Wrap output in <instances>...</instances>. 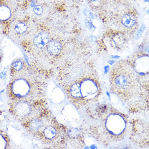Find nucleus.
<instances>
[{"instance_id":"obj_1","label":"nucleus","mask_w":149,"mask_h":149,"mask_svg":"<svg viewBox=\"0 0 149 149\" xmlns=\"http://www.w3.org/2000/svg\"><path fill=\"white\" fill-rule=\"evenodd\" d=\"M63 87L71 102L78 106L91 104L99 97L101 86L94 70L81 66L70 67L63 71Z\"/></svg>"},{"instance_id":"obj_2","label":"nucleus","mask_w":149,"mask_h":149,"mask_svg":"<svg viewBox=\"0 0 149 149\" xmlns=\"http://www.w3.org/2000/svg\"><path fill=\"white\" fill-rule=\"evenodd\" d=\"M110 81L112 92L126 102H134L141 96V85L137 74L128 65L117 66L112 68Z\"/></svg>"},{"instance_id":"obj_3","label":"nucleus","mask_w":149,"mask_h":149,"mask_svg":"<svg viewBox=\"0 0 149 149\" xmlns=\"http://www.w3.org/2000/svg\"><path fill=\"white\" fill-rule=\"evenodd\" d=\"M104 130L113 139H121L125 134L127 121L125 117L117 112H111L103 120Z\"/></svg>"},{"instance_id":"obj_4","label":"nucleus","mask_w":149,"mask_h":149,"mask_svg":"<svg viewBox=\"0 0 149 149\" xmlns=\"http://www.w3.org/2000/svg\"><path fill=\"white\" fill-rule=\"evenodd\" d=\"M31 91V85L27 81L24 79H20L13 83L12 91L16 96L24 97L26 96Z\"/></svg>"},{"instance_id":"obj_5","label":"nucleus","mask_w":149,"mask_h":149,"mask_svg":"<svg viewBox=\"0 0 149 149\" xmlns=\"http://www.w3.org/2000/svg\"><path fill=\"white\" fill-rule=\"evenodd\" d=\"M32 110L31 104L26 101H20L16 103L14 111L16 115L21 118H26L31 114Z\"/></svg>"},{"instance_id":"obj_6","label":"nucleus","mask_w":149,"mask_h":149,"mask_svg":"<svg viewBox=\"0 0 149 149\" xmlns=\"http://www.w3.org/2000/svg\"><path fill=\"white\" fill-rule=\"evenodd\" d=\"M43 125L42 128V136L43 138L48 141H52L55 139L58 134V130L56 127L51 124Z\"/></svg>"},{"instance_id":"obj_7","label":"nucleus","mask_w":149,"mask_h":149,"mask_svg":"<svg viewBox=\"0 0 149 149\" xmlns=\"http://www.w3.org/2000/svg\"><path fill=\"white\" fill-rule=\"evenodd\" d=\"M49 40V36L47 31H43L39 33L34 38L33 42L36 47L39 48H42L47 44Z\"/></svg>"},{"instance_id":"obj_8","label":"nucleus","mask_w":149,"mask_h":149,"mask_svg":"<svg viewBox=\"0 0 149 149\" xmlns=\"http://www.w3.org/2000/svg\"><path fill=\"white\" fill-rule=\"evenodd\" d=\"M45 124V123L43 122L42 119L40 118H34L29 123L28 127L31 132L36 133L41 130Z\"/></svg>"},{"instance_id":"obj_9","label":"nucleus","mask_w":149,"mask_h":149,"mask_svg":"<svg viewBox=\"0 0 149 149\" xmlns=\"http://www.w3.org/2000/svg\"><path fill=\"white\" fill-rule=\"evenodd\" d=\"M61 45L56 40H52L47 45V50L53 55H58L61 51Z\"/></svg>"},{"instance_id":"obj_10","label":"nucleus","mask_w":149,"mask_h":149,"mask_svg":"<svg viewBox=\"0 0 149 149\" xmlns=\"http://www.w3.org/2000/svg\"><path fill=\"white\" fill-rule=\"evenodd\" d=\"M122 22L123 24L126 27H131L136 23V18L132 15L126 14L123 17Z\"/></svg>"},{"instance_id":"obj_11","label":"nucleus","mask_w":149,"mask_h":149,"mask_svg":"<svg viewBox=\"0 0 149 149\" xmlns=\"http://www.w3.org/2000/svg\"><path fill=\"white\" fill-rule=\"evenodd\" d=\"M11 16V10L6 6H0V20H7L10 18Z\"/></svg>"},{"instance_id":"obj_12","label":"nucleus","mask_w":149,"mask_h":149,"mask_svg":"<svg viewBox=\"0 0 149 149\" xmlns=\"http://www.w3.org/2000/svg\"><path fill=\"white\" fill-rule=\"evenodd\" d=\"M27 25L22 22H19L18 24H16L15 26V31L16 32L20 34H24L27 31Z\"/></svg>"},{"instance_id":"obj_13","label":"nucleus","mask_w":149,"mask_h":149,"mask_svg":"<svg viewBox=\"0 0 149 149\" xmlns=\"http://www.w3.org/2000/svg\"><path fill=\"white\" fill-rule=\"evenodd\" d=\"M13 67L16 71H19L22 69L24 67V63L21 60H17L14 62L13 64Z\"/></svg>"},{"instance_id":"obj_14","label":"nucleus","mask_w":149,"mask_h":149,"mask_svg":"<svg viewBox=\"0 0 149 149\" xmlns=\"http://www.w3.org/2000/svg\"><path fill=\"white\" fill-rule=\"evenodd\" d=\"M43 8L40 5H36L33 8V12L36 15H40L43 13Z\"/></svg>"},{"instance_id":"obj_15","label":"nucleus","mask_w":149,"mask_h":149,"mask_svg":"<svg viewBox=\"0 0 149 149\" xmlns=\"http://www.w3.org/2000/svg\"><path fill=\"white\" fill-rule=\"evenodd\" d=\"M85 23H86V25L87 28H88L90 30H91V31H93L94 29H95L94 25L93 24L92 21H91V20H90V19H87L86 20Z\"/></svg>"},{"instance_id":"obj_16","label":"nucleus","mask_w":149,"mask_h":149,"mask_svg":"<svg viewBox=\"0 0 149 149\" xmlns=\"http://www.w3.org/2000/svg\"><path fill=\"white\" fill-rule=\"evenodd\" d=\"M84 14H85V15L87 16V17H91L92 15V13L88 10H85V12H84Z\"/></svg>"},{"instance_id":"obj_17","label":"nucleus","mask_w":149,"mask_h":149,"mask_svg":"<svg viewBox=\"0 0 149 149\" xmlns=\"http://www.w3.org/2000/svg\"><path fill=\"white\" fill-rule=\"evenodd\" d=\"M92 1H97V0H91Z\"/></svg>"}]
</instances>
